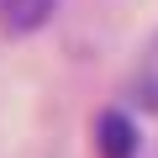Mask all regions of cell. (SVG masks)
<instances>
[{
  "mask_svg": "<svg viewBox=\"0 0 158 158\" xmlns=\"http://www.w3.org/2000/svg\"><path fill=\"white\" fill-rule=\"evenodd\" d=\"M53 6H58V0H0V27H6V32H37L48 16H53Z\"/></svg>",
  "mask_w": 158,
  "mask_h": 158,
  "instance_id": "cell-2",
  "label": "cell"
},
{
  "mask_svg": "<svg viewBox=\"0 0 158 158\" xmlns=\"http://www.w3.org/2000/svg\"><path fill=\"white\" fill-rule=\"evenodd\" d=\"M95 132H100V158H132L137 153V127L121 111H106Z\"/></svg>",
  "mask_w": 158,
  "mask_h": 158,
  "instance_id": "cell-1",
  "label": "cell"
}]
</instances>
